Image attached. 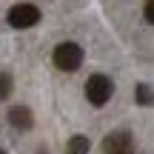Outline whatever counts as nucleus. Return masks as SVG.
Returning <instances> with one entry per match:
<instances>
[{
    "label": "nucleus",
    "instance_id": "1",
    "mask_svg": "<svg viewBox=\"0 0 154 154\" xmlns=\"http://www.w3.org/2000/svg\"><path fill=\"white\" fill-rule=\"evenodd\" d=\"M51 60H54V66L60 69V72H77V69L83 66V49H80V43H72V40L60 43L54 49V54H51Z\"/></svg>",
    "mask_w": 154,
    "mask_h": 154
},
{
    "label": "nucleus",
    "instance_id": "5",
    "mask_svg": "<svg viewBox=\"0 0 154 154\" xmlns=\"http://www.w3.org/2000/svg\"><path fill=\"white\" fill-rule=\"evenodd\" d=\"M9 123L14 128H20V131H29L34 126V117H32V111L26 106H14V109H9Z\"/></svg>",
    "mask_w": 154,
    "mask_h": 154
},
{
    "label": "nucleus",
    "instance_id": "3",
    "mask_svg": "<svg viewBox=\"0 0 154 154\" xmlns=\"http://www.w3.org/2000/svg\"><path fill=\"white\" fill-rule=\"evenodd\" d=\"M6 20H9L11 29H32L40 20V9L34 3H17V6L9 9V17Z\"/></svg>",
    "mask_w": 154,
    "mask_h": 154
},
{
    "label": "nucleus",
    "instance_id": "9",
    "mask_svg": "<svg viewBox=\"0 0 154 154\" xmlns=\"http://www.w3.org/2000/svg\"><path fill=\"white\" fill-rule=\"evenodd\" d=\"M143 14H146V20L154 26V0H146V9H143Z\"/></svg>",
    "mask_w": 154,
    "mask_h": 154
},
{
    "label": "nucleus",
    "instance_id": "4",
    "mask_svg": "<svg viewBox=\"0 0 154 154\" xmlns=\"http://www.w3.org/2000/svg\"><path fill=\"white\" fill-rule=\"evenodd\" d=\"M103 151L106 154H134V137L126 128H117V131L106 134L103 137Z\"/></svg>",
    "mask_w": 154,
    "mask_h": 154
},
{
    "label": "nucleus",
    "instance_id": "2",
    "mask_svg": "<svg viewBox=\"0 0 154 154\" xmlns=\"http://www.w3.org/2000/svg\"><path fill=\"white\" fill-rule=\"evenodd\" d=\"M111 91H114V83H111V77L106 74H91L86 80V100L91 106H106L111 100Z\"/></svg>",
    "mask_w": 154,
    "mask_h": 154
},
{
    "label": "nucleus",
    "instance_id": "7",
    "mask_svg": "<svg viewBox=\"0 0 154 154\" xmlns=\"http://www.w3.org/2000/svg\"><path fill=\"white\" fill-rule=\"evenodd\" d=\"M134 100H137V106H154V88L149 86V83H137Z\"/></svg>",
    "mask_w": 154,
    "mask_h": 154
},
{
    "label": "nucleus",
    "instance_id": "8",
    "mask_svg": "<svg viewBox=\"0 0 154 154\" xmlns=\"http://www.w3.org/2000/svg\"><path fill=\"white\" fill-rule=\"evenodd\" d=\"M11 88H14V80H11V74L0 72V100H6L11 94Z\"/></svg>",
    "mask_w": 154,
    "mask_h": 154
},
{
    "label": "nucleus",
    "instance_id": "11",
    "mask_svg": "<svg viewBox=\"0 0 154 154\" xmlns=\"http://www.w3.org/2000/svg\"><path fill=\"white\" fill-rule=\"evenodd\" d=\"M0 154H6V151H0Z\"/></svg>",
    "mask_w": 154,
    "mask_h": 154
},
{
    "label": "nucleus",
    "instance_id": "10",
    "mask_svg": "<svg viewBox=\"0 0 154 154\" xmlns=\"http://www.w3.org/2000/svg\"><path fill=\"white\" fill-rule=\"evenodd\" d=\"M37 154H46V151H37Z\"/></svg>",
    "mask_w": 154,
    "mask_h": 154
},
{
    "label": "nucleus",
    "instance_id": "6",
    "mask_svg": "<svg viewBox=\"0 0 154 154\" xmlns=\"http://www.w3.org/2000/svg\"><path fill=\"white\" fill-rule=\"evenodd\" d=\"M88 149H91V143H88V137H83V134H74L66 143V154H88Z\"/></svg>",
    "mask_w": 154,
    "mask_h": 154
}]
</instances>
